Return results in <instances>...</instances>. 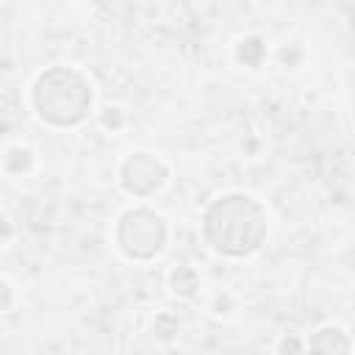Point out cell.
Wrapping results in <instances>:
<instances>
[{
	"instance_id": "cell-1",
	"label": "cell",
	"mask_w": 355,
	"mask_h": 355,
	"mask_svg": "<svg viewBox=\"0 0 355 355\" xmlns=\"http://www.w3.org/2000/svg\"><path fill=\"white\" fill-rule=\"evenodd\" d=\"M202 233L222 255H252L266 239V208L250 194H222L205 208Z\"/></svg>"
},
{
	"instance_id": "cell-2",
	"label": "cell",
	"mask_w": 355,
	"mask_h": 355,
	"mask_svg": "<svg viewBox=\"0 0 355 355\" xmlns=\"http://www.w3.org/2000/svg\"><path fill=\"white\" fill-rule=\"evenodd\" d=\"M92 83L72 67H53L33 83L31 100L39 119L55 128H72L86 119L92 108Z\"/></svg>"
},
{
	"instance_id": "cell-3",
	"label": "cell",
	"mask_w": 355,
	"mask_h": 355,
	"mask_svg": "<svg viewBox=\"0 0 355 355\" xmlns=\"http://www.w3.org/2000/svg\"><path fill=\"white\" fill-rule=\"evenodd\" d=\"M116 244L133 261L155 258L166 244V225L150 208H130L119 216L116 225Z\"/></svg>"
},
{
	"instance_id": "cell-4",
	"label": "cell",
	"mask_w": 355,
	"mask_h": 355,
	"mask_svg": "<svg viewBox=\"0 0 355 355\" xmlns=\"http://www.w3.org/2000/svg\"><path fill=\"white\" fill-rule=\"evenodd\" d=\"M166 183V166L150 153H136L122 164V186L136 197H150Z\"/></svg>"
},
{
	"instance_id": "cell-5",
	"label": "cell",
	"mask_w": 355,
	"mask_h": 355,
	"mask_svg": "<svg viewBox=\"0 0 355 355\" xmlns=\"http://www.w3.org/2000/svg\"><path fill=\"white\" fill-rule=\"evenodd\" d=\"M311 347L313 349H324V352H333V349H349V338L338 330V327H322V333H316L311 338Z\"/></svg>"
}]
</instances>
